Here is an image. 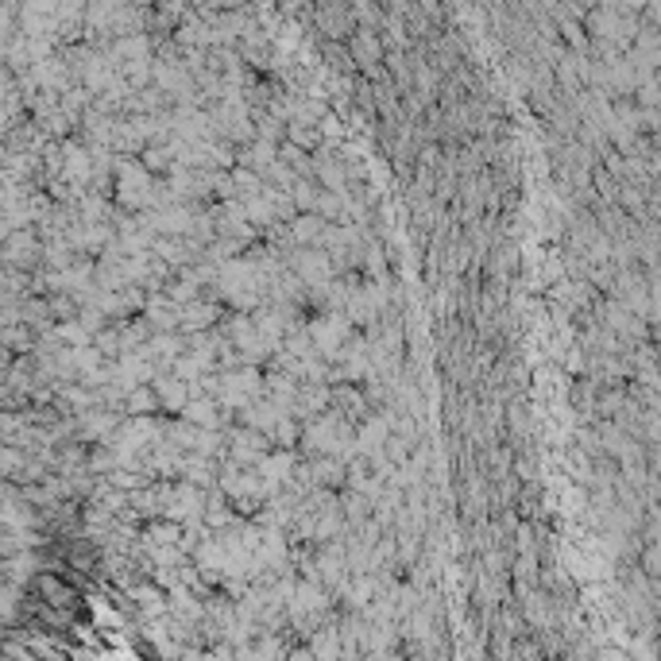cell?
I'll use <instances>...</instances> for the list:
<instances>
[{"label": "cell", "mask_w": 661, "mask_h": 661, "mask_svg": "<svg viewBox=\"0 0 661 661\" xmlns=\"http://www.w3.org/2000/svg\"><path fill=\"white\" fill-rule=\"evenodd\" d=\"M213 290L220 302H228L232 309H248V314L264 302H271V282L252 255H237V259H228V264H220Z\"/></svg>", "instance_id": "cell-1"}, {"label": "cell", "mask_w": 661, "mask_h": 661, "mask_svg": "<svg viewBox=\"0 0 661 661\" xmlns=\"http://www.w3.org/2000/svg\"><path fill=\"white\" fill-rule=\"evenodd\" d=\"M302 449L306 452H326V457H341V460H353L360 452V441H356V425L348 414L341 410H326L317 418L306 422L302 430Z\"/></svg>", "instance_id": "cell-2"}, {"label": "cell", "mask_w": 661, "mask_h": 661, "mask_svg": "<svg viewBox=\"0 0 661 661\" xmlns=\"http://www.w3.org/2000/svg\"><path fill=\"white\" fill-rule=\"evenodd\" d=\"M290 267H294V275L306 282L309 287V294H317V290H326L329 282H333V255L321 248V244H294V252H290Z\"/></svg>", "instance_id": "cell-3"}, {"label": "cell", "mask_w": 661, "mask_h": 661, "mask_svg": "<svg viewBox=\"0 0 661 661\" xmlns=\"http://www.w3.org/2000/svg\"><path fill=\"white\" fill-rule=\"evenodd\" d=\"M329 595L321 592L317 585H309V580H302V585H294V592H290V603H287V615L294 619V627L302 630V634H314L317 630V623L329 615Z\"/></svg>", "instance_id": "cell-4"}, {"label": "cell", "mask_w": 661, "mask_h": 661, "mask_svg": "<svg viewBox=\"0 0 661 661\" xmlns=\"http://www.w3.org/2000/svg\"><path fill=\"white\" fill-rule=\"evenodd\" d=\"M348 314L344 309H329V314H321V317H314L309 321V336H314V344H317V353L329 360V364H336L341 360V353H344V344L353 341L348 336Z\"/></svg>", "instance_id": "cell-5"}, {"label": "cell", "mask_w": 661, "mask_h": 661, "mask_svg": "<svg viewBox=\"0 0 661 661\" xmlns=\"http://www.w3.org/2000/svg\"><path fill=\"white\" fill-rule=\"evenodd\" d=\"M205 507H210V499H205L201 484H171V491H166V511L163 518H174V523H198V518H205Z\"/></svg>", "instance_id": "cell-6"}, {"label": "cell", "mask_w": 661, "mask_h": 661, "mask_svg": "<svg viewBox=\"0 0 661 661\" xmlns=\"http://www.w3.org/2000/svg\"><path fill=\"white\" fill-rule=\"evenodd\" d=\"M77 437H85V441H109L116 430H121V414H116L112 406H89V410H82L77 414Z\"/></svg>", "instance_id": "cell-7"}, {"label": "cell", "mask_w": 661, "mask_h": 661, "mask_svg": "<svg viewBox=\"0 0 661 661\" xmlns=\"http://www.w3.org/2000/svg\"><path fill=\"white\" fill-rule=\"evenodd\" d=\"M228 457L237 464H248V469H255L259 460L267 457V433L252 430V425H244V430H237L228 437Z\"/></svg>", "instance_id": "cell-8"}, {"label": "cell", "mask_w": 661, "mask_h": 661, "mask_svg": "<svg viewBox=\"0 0 661 661\" xmlns=\"http://www.w3.org/2000/svg\"><path fill=\"white\" fill-rule=\"evenodd\" d=\"M287 414H290V410H287V406H279L271 395H259L252 406H244V410H240V418H244V425H252V430H259V433H267V437H271V433H275V425H279L282 418H287Z\"/></svg>", "instance_id": "cell-9"}, {"label": "cell", "mask_w": 661, "mask_h": 661, "mask_svg": "<svg viewBox=\"0 0 661 661\" xmlns=\"http://www.w3.org/2000/svg\"><path fill=\"white\" fill-rule=\"evenodd\" d=\"M155 391H159V403H163V410H171V414H183L186 410V403L193 398V383L190 380H183L178 371H171V375H155Z\"/></svg>", "instance_id": "cell-10"}, {"label": "cell", "mask_w": 661, "mask_h": 661, "mask_svg": "<svg viewBox=\"0 0 661 661\" xmlns=\"http://www.w3.org/2000/svg\"><path fill=\"white\" fill-rule=\"evenodd\" d=\"M39 255H43V248H39V240H35L31 225H28V228L8 232V244H4V259H8V267H31Z\"/></svg>", "instance_id": "cell-11"}, {"label": "cell", "mask_w": 661, "mask_h": 661, "mask_svg": "<svg viewBox=\"0 0 661 661\" xmlns=\"http://www.w3.org/2000/svg\"><path fill=\"white\" fill-rule=\"evenodd\" d=\"M220 410H225V403L201 391L198 398H190V403H186L183 418L193 422V425H205V430H220V422H225V418H220Z\"/></svg>", "instance_id": "cell-12"}, {"label": "cell", "mask_w": 661, "mask_h": 661, "mask_svg": "<svg viewBox=\"0 0 661 661\" xmlns=\"http://www.w3.org/2000/svg\"><path fill=\"white\" fill-rule=\"evenodd\" d=\"M213 321H217V302H210V298H193V302L183 306V333L213 329Z\"/></svg>", "instance_id": "cell-13"}, {"label": "cell", "mask_w": 661, "mask_h": 661, "mask_svg": "<svg viewBox=\"0 0 661 661\" xmlns=\"http://www.w3.org/2000/svg\"><path fill=\"white\" fill-rule=\"evenodd\" d=\"M326 228H329V220L321 217V213H298L294 220H290V240L294 244H321V237H326Z\"/></svg>", "instance_id": "cell-14"}, {"label": "cell", "mask_w": 661, "mask_h": 661, "mask_svg": "<svg viewBox=\"0 0 661 661\" xmlns=\"http://www.w3.org/2000/svg\"><path fill=\"white\" fill-rule=\"evenodd\" d=\"M163 410L159 403V391H155V383H139L128 391V403H124V414H155Z\"/></svg>", "instance_id": "cell-15"}, {"label": "cell", "mask_w": 661, "mask_h": 661, "mask_svg": "<svg viewBox=\"0 0 661 661\" xmlns=\"http://www.w3.org/2000/svg\"><path fill=\"white\" fill-rule=\"evenodd\" d=\"M314 174H317V183L326 186V190H341V193H348V171H344V163H336V159H329V155H321Z\"/></svg>", "instance_id": "cell-16"}, {"label": "cell", "mask_w": 661, "mask_h": 661, "mask_svg": "<svg viewBox=\"0 0 661 661\" xmlns=\"http://www.w3.org/2000/svg\"><path fill=\"white\" fill-rule=\"evenodd\" d=\"M290 198L298 205V213H314L317 210V198H321V186H314L309 178H298V183L290 186Z\"/></svg>", "instance_id": "cell-17"}, {"label": "cell", "mask_w": 661, "mask_h": 661, "mask_svg": "<svg viewBox=\"0 0 661 661\" xmlns=\"http://www.w3.org/2000/svg\"><path fill=\"white\" fill-rule=\"evenodd\" d=\"M290 144H298V147H317V128L314 124H306V121H294L290 124Z\"/></svg>", "instance_id": "cell-18"}, {"label": "cell", "mask_w": 661, "mask_h": 661, "mask_svg": "<svg viewBox=\"0 0 661 661\" xmlns=\"http://www.w3.org/2000/svg\"><path fill=\"white\" fill-rule=\"evenodd\" d=\"M314 634L317 639L309 646L314 654H341V630H314Z\"/></svg>", "instance_id": "cell-19"}, {"label": "cell", "mask_w": 661, "mask_h": 661, "mask_svg": "<svg viewBox=\"0 0 661 661\" xmlns=\"http://www.w3.org/2000/svg\"><path fill=\"white\" fill-rule=\"evenodd\" d=\"M136 600H139V607H144L147 615H151V612H155V615L166 612V603H163V592H159V588H139V592H136Z\"/></svg>", "instance_id": "cell-20"}, {"label": "cell", "mask_w": 661, "mask_h": 661, "mask_svg": "<svg viewBox=\"0 0 661 661\" xmlns=\"http://www.w3.org/2000/svg\"><path fill=\"white\" fill-rule=\"evenodd\" d=\"M105 217H109L105 201H101L97 193H85V198H82V220H105Z\"/></svg>", "instance_id": "cell-21"}]
</instances>
